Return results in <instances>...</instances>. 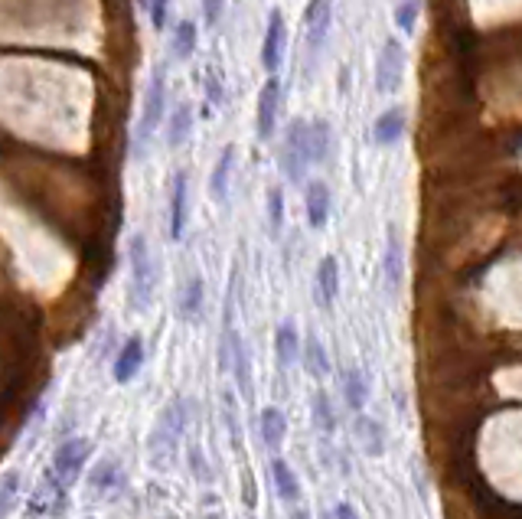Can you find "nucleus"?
<instances>
[{
	"instance_id": "2eb2a0df",
	"label": "nucleus",
	"mask_w": 522,
	"mask_h": 519,
	"mask_svg": "<svg viewBox=\"0 0 522 519\" xmlns=\"http://www.w3.org/2000/svg\"><path fill=\"white\" fill-rule=\"evenodd\" d=\"M336 294H340V261L334 255H324L317 265V304L324 310H330Z\"/></svg>"
},
{
	"instance_id": "1a4fd4ad",
	"label": "nucleus",
	"mask_w": 522,
	"mask_h": 519,
	"mask_svg": "<svg viewBox=\"0 0 522 519\" xmlns=\"http://www.w3.org/2000/svg\"><path fill=\"white\" fill-rule=\"evenodd\" d=\"M187 222H189V173L177 171L173 173V187H170V239L179 242L187 236Z\"/></svg>"
},
{
	"instance_id": "6ab92c4d",
	"label": "nucleus",
	"mask_w": 522,
	"mask_h": 519,
	"mask_svg": "<svg viewBox=\"0 0 522 519\" xmlns=\"http://www.w3.org/2000/svg\"><path fill=\"white\" fill-rule=\"evenodd\" d=\"M271 480H275V490H277V496H281V504H287V506L301 504V480H297V474L291 471V464L275 457V461H271Z\"/></svg>"
},
{
	"instance_id": "0eeeda50",
	"label": "nucleus",
	"mask_w": 522,
	"mask_h": 519,
	"mask_svg": "<svg viewBox=\"0 0 522 519\" xmlns=\"http://www.w3.org/2000/svg\"><path fill=\"white\" fill-rule=\"evenodd\" d=\"M330 16H334V4H330V0H310L307 10H304V30H307L310 59H317L320 49H324L326 30H330Z\"/></svg>"
},
{
	"instance_id": "7c9ffc66",
	"label": "nucleus",
	"mask_w": 522,
	"mask_h": 519,
	"mask_svg": "<svg viewBox=\"0 0 522 519\" xmlns=\"http://www.w3.org/2000/svg\"><path fill=\"white\" fill-rule=\"evenodd\" d=\"M118 480V461H111V457H105V461H98L95 474H92V490H111V484Z\"/></svg>"
},
{
	"instance_id": "20e7f679",
	"label": "nucleus",
	"mask_w": 522,
	"mask_h": 519,
	"mask_svg": "<svg viewBox=\"0 0 522 519\" xmlns=\"http://www.w3.org/2000/svg\"><path fill=\"white\" fill-rule=\"evenodd\" d=\"M92 457V441L89 438H69L56 447V455H53V464H49L46 471L63 484L65 490L72 487L75 477L85 471V464Z\"/></svg>"
},
{
	"instance_id": "2f4dec72",
	"label": "nucleus",
	"mask_w": 522,
	"mask_h": 519,
	"mask_svg": "<svg viewBox=\"0 0 522 519\" xmlns=\"http://www.w3.org/2000/svg\"><path fill=\"white\" fill-rule=\"evenodd\" d=\"M418 0H401L399 4V10H395V24H399V30L405 33V36H411L415 33V26H418Z\"/></svg>"
},
{
	"instance_id": "b1692460",
	"label": "nucleus",
	"mask_w": 522,
	"mask_h": 519,
	"mask_svg": "<svg viewBox=\"0 0 522 519\" xmlns=\"http://www.w3.org/2000/svg\"><path fill=\"white\" fill-rule=\"evenodd\" d=\"M189 128H193V108H189V102H179L170 112V122H167V144L170 147L187 144Z\"/></svg>"
},
{
	"instance_id": "a878e982",
	"label": "nucleus",
	"mask_w": 522,
	"mask_h": 519,
	"mask_svg": "<svg viewBox=\"0 0 522 519\" xmlns=\"http://www.w3.org/2000/svg\"><path fill=\"white\" fill-rule=\"evenodd\" d=\"M307 141H310V161L324 163L326 157H330V147H334V131H330L326 122H310Z\"/></svg>"
},
{
	"instance_id": "c9c22d12",
	"label": "nucleus",
	"mask_w": 522,
	"mask_h": 519,
	"mask_svg": "<svg viewBox=\"0 0 522 519\" xmlns=\"http://www.w3.org/2000/svg\"><path fill=\"white\" fill-rule=\"evenodd\" d=\"M222 7H226V0H203V20H206V26L219 24Z\"/></svg>"
},
{
	"instance_id": "4c0bfd02",
	"label": "nucleus",
	"mask_w": 522,
	"mask_h": 519,
	"mask_svg": "<svg viewBox=\"0 0 522 519\" xmlns=\"http://www.w3.org/2000/svg\"><path fill=\"white\" fill-rule=\"evenodd\" d=\"M320 519H336V513H330V510H324V513H320Z\"/></svg>"
},
{
	"instance_id": "f8f14e48",
	"label": "nucleus",
	"mask_w": 522,
	"mask_h": 519,
	"mask_svg": "<svg viewBox=\"0 0 522 519\" xmlns=\"http://www.w3.org/2000/svg\"><path fill=\"white\" fill-rule=\"evenodd\" d=\"M304 212H307L310 229H324L330 220V187L324 180H310L304 187Z\"/></svg>"
},
{
	"instance_id": "473e14b6",
	"label": "nucleus",
	"mask_w": 522,
	"mask_h": 519,
	"mask_svg": "<svg viewBox=\"0 0 522 519\" xmlns=\"http://www.w3.org/2000/svg\"><path fill=\"white\" fill-rule=\"evenodd\" d=\"M203 85H206V95H209L212 105H222V102H226V89H222V75H219V69H216V65H206Z\"/></svg>"
},
{
	"instance_id": "393cba45",
	"label": "nucleus",
	"mask_w": 522,
	"mask_h": 519,
	"mask_svg": "<svg viewBox=\"0 0 522 519\" xmlns=\"http://www.w3.org/2000/svg\"><path fill=\"white\" fill-rule=\"evenodd\" d=\"M343 396H346V406H350L356 415L366 408L369 386H366V376H362V369H350V373L343 376Z\"/></svg>"
},
{
	"instance_id": "4468645a",
	"label": "nucleus",
	"mask_w": 522,
	"mask_h": 519,
	"mask_svg": "<svg viewBox=\"0 0 522 519\" xmlns=\"http://www.w3.org/2000/svg\"><path fill=\"white\" fill-rule=\"evenodd\" d=\"M258 435H261V445L268 447V451H277V447L285 445L287 438V418L285 412L277 406H265L258 415Z\"/></svg>"
},
{
	"instance_id": "412c9836",
	"label": "nucleus",
	"mask_w": 522,
	"mask_h": 519,
	"mask_svg": "<svg viewBox=\"0 0 522 519\" xmlns=\"http://www.w3.org/2000/svg\"><path fill=\"white\" fill-rule=\"evenodd\" d=\"M372 138H375V144H382V147L399 144V141L405 138V112H401V108H389V112L379 114V118H375V128H372Z\"/></svg>"
},
{
	"instance_id": "423d86ee",
	"label": "nucleus",
	"mask_w": 522,
	"mask_h": 519,
	"mask_svg": "<svg viewBox=\"0 0 522 519\" xmlns=\"http://www.w3.org/2000/svg\"><path fill=\"white\" fill-rule=\"evenodd\" d=\"M405 79V46L395 36L382 43L379 56H375V89L379 95H392Z\"/></svg>"
},
{
	"instance_id": "f704fd0d",
	"label": "nucleus",
	"mask_w": 522,
	"mask_h": 519,
	"mask_svg": "<svg viewBox=\"0 0 522 519\" xmlns=\"http://www.w3.org/2000/svg\"><path fill=\"white\" fill-rule=\"evenodd\" d=\"M167 10H170V0H150L147 16H150L154 30H163V26H167Z\"/></svg>"
},
{
	"instance_id": "f03ea898",
	"label": "nucleus",
	"mask_w": 522,
	"mask_h": 519,
	"mask_svg": "<svg viewBox=\"0 0 522 519\" xmlns=\"http://www.w3.org/2000/svg\"><path fill=\"white\" fill-rule=\"evenodd\" d=\"M128 261H130V304L138 314H144L154 300V284H157V268L154 259H150V249H147V239L140 236H130L128 242Z\"/></svg>"
},
{
	"instance_id": "72a5a7b5",
	"label": "nucleus",
	"mask_w": 522,
	"mask_h": 519,
	"mask_svg": "<svg viewBox=\"0 0 522 519\" xmlns=\"http://www.w3.org/2000/svg\"><path fill=\"white\" fill-rule=\"evenodd\" d=\"M16 490H20V474L7 471V474H4V504H0V513H4V516H7V513L14 510Z\"/></svg>"
},
{
	"instance_id": "58836bf2",
	"label": "nucleus",
	"mask_w": 522,
	"mask_h": 519,
	"mask_svg": "<svg viewBox=\"0 0 522 519\" xmlns=\"http://www.w3.org/2000/svg\"><path fill=\"white\" fill-rule=\"evenodd\" d=\"M138 4H140V7H150V0H138Z\"/></svg>"
},
{
	"instance_id": "e433bc0d",
	"label": "nucleus",
	"mask_w": 522,
	"mask_h": 519,
	"mask_svg": "<svg viewBox=\"0 0 522 519\" xmlns=\"http://www.w3.org/2000/svg\"><path fill=\"white\" fill-rule=\"evenodd\" d=\"M336 519H359V513L353 510V504H346V500H343V504H336Z\"/></svg>"
},
{
	"instance_id": "dca6fc26",
	"label": "nucleus",
	"mask_w": 522,
	"mask_h": 519,
	"mask_svg": "<svg viewBox=\"0 0 522 519\" xmlns=\"http://www.w3.org/2000/svg\"><path fill=\"white\" fill-rule=\"evenodd\" d=\"M382 275H385V288L392 294L401 288V275H405V259H401V242L395 236V229L385 232V252H382Z\"/></svg>"
},
{
	"instance_id": "a211bd4d",
	"label": "nucleus",
	"mask_w": 522,
	"mask_h": 519,
	"mask_svg": "<svg viewBox=\"0 0 522 519\" xmlns=\"http://www.w3.org/2000/svg\"><path fill=\"white\" fill-rule=\"evenodd\" d=\"M232 167H236V147L226 144V151L219 154V161H216L212 177H209V196L216 206H226V200H228V177H232Z\"/></svg>"
},
{
	"instance_id": "f3484780",
	"label": "nucleus",
	"mask_w": 522,
	"mask_h": 519,
	"mask_svg": "<svg viewBox=\"0 0 522 519\" xmlns=\"http://www.w3.org/2000/svg\"><path fill=\"white\" fill-rule=\"evenodd\" d=\"M275 357L281 369H291L301 359V337H297V327L291 320H281L275 327Z\"/></svg>"
},
{
	"instance_id": "c756f323",
	"label": "nucleus",
	"mask_w": 522,
	"mask_h": 519,
	"mask_svg": "<svg viewBox=\"0 0 522 519\" xmlns=\"http://www.w3.org/2000/svg\"><path fill=\"white\" fill-rule=\"evenodd\" d=\"M268 226L271 236H281V226H285V193H281V187L268 190Z\"/></svg>"
},
{
	"instance_id": "5701e85b",
	"label": "nucleus",
	"mask_w": 522,
	"mask_h": 519,
	"mask_svg": "<svg viewBox=\"0 0 522 519\" xmlns=\"http://www.w3.org/2000/svg\"><path fill=\"white\" fill-rule=\"evenodd\" d=\"M304 369L314 379H326V373H330V357H326L317 333H307V340H304Z\"/></svg>"
},
{
	"instance_id": "f257e3e1",
	"label": "nucleus",
	"mask_w": 522,
	"mask_h": 519,
	"mask_svg": "<svg viewBox=\"0 0 522 519\" xmlns=\"http://www.w3.org/2000/svg\"><path fill=\"white\" fill-rule=\"evenodd\" d=\"M187 431V402L179 396H173L167 406H163L160 418H157L150 438H147V447H150V464L157 471H170L173 461H177V445Z\"/></svg>"
},
{
	"instance_id": "4be33fe9",
	"label": "nucleus",
	"mask_w": 522,
	"mask_h": 519,
	"mask_svg": "<svg viewBox=\"0 0 522 519\" xmlns=\"http://www.w3.org/2000/svg\"><path fill=\"white\" fill-rule=\"evenodd\" d=\"M353 431H356V438L362 441V451H366L369 457L385 455V431L375 418H369V415L359 412V418L353 422Z\"/></svg>"
},
{
	"instance_id": "cd10ccee",
	"label": "nucleus",
	"mask_w": 522,
	"mask_h": 519,
	"mask_svg": "<svg viewBox=\"0 0 522 519\" xmlns=\"http://www.w3.org/2000/svg\"><path fill=\"white\" fill-rule=\"evenodd\" d=\"M173 56L177 59H189L196 53V26L193 20H179L177 26H173Z\"/></svg>"
},
{
	"instance_id": "c85d7f7f",
	"label": "nucleus",
	"mask_w": 522,
	"mask_h": 519,
	"mask_svg": "<svg viewBox=\"0 0 522 519\" xmlns=\"http://www.w3.org/2000/svg\"><path fill=\"white\" fill-rule=\"evenodd\" d=\"M222 418H226L228 438H232V447L242 451V422H238V402L232 392H222Z\"/></svg>"
},
{
	"instance_id": "6e6552de",
	"label": "nucleus",
	"mask_w": 522,
	"mask_h": 519,
	"mask_svg": "<svg viewBox=\"0 0 522 519\" xmlns=\"http://www.w3.org/2000/svg\"><path fill=\"white\" fill-rule=\"evenodd\" d=\"M277 105H281V82L271 75L258 92V108H255V134L261 141H268L275 134L277 124Z\"/></svg>"
},
{
	"instance_id": "39448f33",
	"label": "nucleus",
	"mask_w": 522,
	"mask_h": 519,
	"mask_svg": "<svg viewBox=\"0 0 522 519\" xmlns=\"http://www.w3.org/2000/svg\"><path fill=\"white\" fill-rule=\"evenodd\" d=\"M310 161V141H307V122H291L285 134V147H281V171L287 173L291 183H304Z\"/></svg>"
},
{
	"instance_id": "9d476101",
	"label": "nucleus",
	"mask_w": 522,
	"mask_h": 519,
	"mask_svg": "<svg viewBox=\"0 0 522 519\" xmlns=\"http://www.w3.org/2000/svg\"><path fill=\"white\" fill-rule=\"evenodd\" d=\"M222 340H228V349H232V376H236L238 392L252 396V363H248V349H245L236 324H222Z\"/></svg>"
},
{
	"instance_id": "9b49d317",
	"label": "nucleus",
	"mask_w": 522,
	"mask_h": 519,
	"mask_svg": "<svg viewBox=\"0 0 522 519\" xmlns=\"http://www.w3.org/2000/svg\"><path fill=\"white\" fill-rule=\"evenodd\" d=\"M285 40H287L285 16L277 14V10H271L268 30H265V46H261V65H265V73H271V75L277 73L281 56H285Z\"/></svg>"
},
{
	"instance_id": "aec40b11",
	"label": "nucleus",
	"mask_w": 522,
	"mask_h": 519,
	"mask_svg": "<svg viewBox=\"0 0 522 519\" xmlns=\"http://www.w3.org/2000/svg\"><path fill=\"white\" fill-rule=\"evenodd\" d=\"M199 310H203V278L193 275L177 294V317L187 320V324H196V320H199Z\"/></svg>"
},
{
	"instance_id": "bb28decb",
	"label": "nucleus",
	"mask_w": 522,
	"mask_h": 519,
	"mask_svg": "<svg viewBox=\"0 0 522 519\" xmlns=\"http://www.w3.org/2000/svg\"><path fill=\"white\" fill-rule=\"evenodd\" d=\"M310 418H314V425H317L324 435H334L336 431V412L334 406H330V396H326V392H314V398H310Z\"/></svg>"
},
{
	"instance_id": "ddd939ff",
	"label": "nucleus",
	"mask_w": 522,
	"mask_h": 519,
	"mask_svg": "<svg viewBox=\"0 0 522 519\" xmlns=\"http://www.w3.org/2000/svg\"><path fill=\"white\" fill-rule=\"evenodd\" d=\"M140 366H144V343H140V337H128V343L118 349V359H114V382L128 386L140 373Z\"/></svg>"
},
{
	"instance_id": "7ed1b4c3",
	"label": "nucleus",
	"mask_w": 522,
	"mask_h": 519,
	"mask_svg": "<svg viewBox=\"0 0 522 519\" xmlns=\"http://www.w3.org/2000/svg\"><path fill=\"white\" fill-rule=\"evenodd\" d=\"M163 105H167V69L154 65L150 82H147V95L140 105V124H138V154L144 151V144L150 141L157 128L163 124Z\"/></svg>"
}]
</instances>
